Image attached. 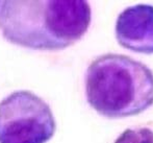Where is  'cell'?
<instances>
[{
	"instance_id": "cell-4",
	"label": "cell",
	"mask_w": 153,
	"mask_h": 143,
	"mask_svg": "<svg viewBox=\"0 0 153 143\" xmlns=\"http://www.w3.org/2000/svg\"><path fill=\"white\" fill-rule=\"evenodd\" d=\"M116 39L125 49L153 55V5L137 4L120 13L116 22Z\"/></svg>"
},
{
	"instance_id": "cell-1",
	"label": "cell",
	"mask_w": 153,
	"mask_h": 143,
	"mask_svg": "<svg viewBox=\"0 0 153 143\" xmlns=\"http://www.w3.org/2000/svg\"><path fill=\"white\" fill-rule=\"evenodd\" d=\"M0 30L7 42L33 50L68 48L88 31L90 3L83 0H5Z\"/></svg>"
},
{
	"instance_id": "cell-3",
	"label": "cell",
	"mask_w": 153,
	"mask_h": 143,
	"mask_svg": "<svg viewBox=\"0 0 153 143\" xmlns=\"http://www.w3.org/2000/svg\"><path fill=\"white\" fill-rule=\"evenodd\" d=\"M55 130L50 106L30 91H15L0 101V143H47Z\"/></svg>"
},
{
	"instance_id": "cell-2",
	"label": "cell",
	"mask_w": 153,
	"mask_h": 143,
	"mask_svg": "<svg viewBox=\"0 0 153 143\" xmlns=\"http://www.w3.org/2000/svg\"><path fill=\"white\" fill-rule=\"evenodd\" d=\"M85 96L93 109L107 118L135 116L153 105V72L128 55H100L87 69Z\"/></svg>"
},
{
	"instance_id": "cell-5",
	"label": "cell",
	"mask_w": 153,
	"mask_h": 143,
	"mask_svg": "<svg viewBox=\"0 0 153 143\" xmlns=\"http://www.w3.org/2000/svg\"><path fill=\"white\" fill-rule=\"evenodd\" d=\"M115 143H153V130L149 127L126 129Z\"/></svg>"
}]
</instances>
